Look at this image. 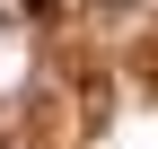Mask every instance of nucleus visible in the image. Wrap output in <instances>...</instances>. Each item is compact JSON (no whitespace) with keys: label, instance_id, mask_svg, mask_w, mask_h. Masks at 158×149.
Wrapping results in <instances>:
<instances>
[{"label":"nucleus","instance_id":"1","mask_svg":"<svg viewBox=\"0 0 158 149\" xmlns=\"http://www.w3.org/2000/svg\"><path fill=\"white\" fill-rule=\"evenodd\" d=\"M27 9H53V0H27Z\"/></svg>","mask_w":158,"mask_h":149}]
</instances>
